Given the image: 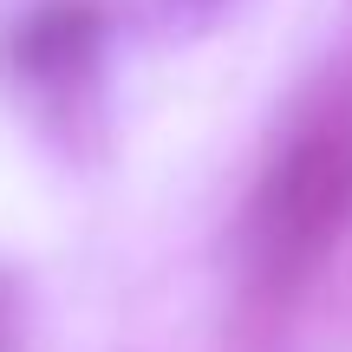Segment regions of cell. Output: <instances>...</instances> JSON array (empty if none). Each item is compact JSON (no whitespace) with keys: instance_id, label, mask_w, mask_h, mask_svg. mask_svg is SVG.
Wrapping results in <instances>:
<instances>
[{"instance_id":"6da1fadb","label":"cell","mask_w":352,"mask_h":352,"mask_svg":"<svg viewBox=\"0 0 352 352\" xmlns=\"http://www.w3.org/2000/svg\"><path fill=\"white\" fill-rule=\"evenodd\" d=\"M352 222V138L314 131L274 164L261 189V241L287 267L333 248V235Z\"/></svg>"},{"instance_id":"7a4b0ae2","label":"cell","mask_w":352,"mask_h":352,"mask_svg":"<svg viewBox=\"0 0 352 352\" xmlns=\"http://www.w3.org/2000/svg\"><path fill=\"white\" fill-rule=\"evenodd\" d=\"M91 46H98V13H91L85 0H46V7H39L33 20H20V33H13L20 72L46 78V85L72 78L78 65L91 59Z\"/></svg>"}]
</instances>
